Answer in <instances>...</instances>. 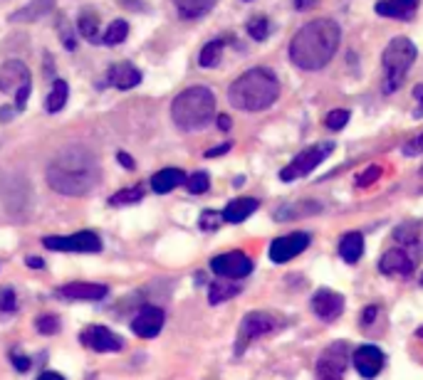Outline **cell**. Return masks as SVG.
Here are the masks:
<instances>
[{
    "instance_id": "cell-1",
    "label": "cell",
    "mask_w": 423,
    "mask_h": 380,
    "mask_svg": "<svg viewBox=\"0 0 423 380\" xmlns=\"http://www.w3.org/2000/svg\"><path fill=\"white\" fill-rule=\"evenodd\" d=\"M99 183L97 156L87 146H67L47 165V185L69 197L87 195Z\"/></svg>"
},
{
    "instance_id": "cell-2",
    "label": "cell",
    "mask_w": 423,
    "mask_h": 380,
    "mask_svg": "<svg viewBox=\"0 0 423 380\" xmlns=\"http://www.w3.org/2000/svg\"><path fill=\"white\" fill-rule=\"evenodd\" d=\"M342 40L339 25L332 18H319L302 25L290 42V60L304 72H317L332 62Z\"/></svg>"
},
{
    "instance_id": "cell-3",
    "label": "cell",
    "mask_w": 423,
    "mask_h": 380,
    "mask_svg": "<svg viewBox=\"0 0 423 380\" xmlns=\"http://www.w3.org/2000/svg\"><path fill=\"white\" fill-rule=\"evenodd\" d=\"M280 96V82L275 72L265 67H253L243 72L228 89V101L240 111H265Z\"/></svg>"
},
{
    "instance_id": "cell-4",
    "label": "cell",
    "mask_w": 423,
    "mask_h": 380,
    "mask_svg": "<svg viewBox=\"0 0 423 380\" xmlns=\"http://www.w3.org/2000/svg\"><path fill=\"white\" fill-rule=\"evenodd\" d=\"M174 124L184 131H201L216 116V96L208 87H189L171 101Z\"/></svg>"
},
{
    "instance_id": "cell-5",
    "label": "cell",
    "mask_w": 423,
    "mask_h": 380,
    "mask_svg": "<svg viewBox=\"0 0 423 380\" xmlns=\"http://www.w3.org/2000/svg\"><path fill=\"white\" fill-rule=\"evenodd\" d=\"M416 62V45L409 37H394L387 47H384L382 64H384V82L382 92L394 94L396 89L404 84V77Z\"/></svg>"
},
{
    "instance_id": "cell-6",
    "label": "cell",
    "mask_w": 423,
    "mask_h": 380,
    "mask_svg": "<svg viewBox=\"0 0 423 380\" xmlns=\"http://www.w3.org/2000/svg\"><path fill=\"white\" fill-rule=\"evenodd\" d=\"M332 151H334V143L332 141L314 143V146L304 148V151H299L297 156L292 158L290 165H285V168L280 170V180L282 183H292V180L302 178V175H309Z\"/></svg>"
},
{
    "instance_id": "cell-7",
    "label": "cell",
    "mask_w": 423,
    "mask_h": 380,
    "mask_svg": "<svg viewBox=\"0 0 423 380\" xmlns=\"http://www.w3.org/2000/svg\"><path fill=\"white\" fill-rule=\"evenodd\" d=\"M349 349L344 341H334L317 358V380H344Z\"/></svg>"
},
{
    "instance_id": "cell-8",
    "label": "cell",
    "mask_w": 423,
    "mask_h": 380,
    "mask_svg": "<svg viewBox=\"0 0 423 380\" xmlns=\"http://www.w3.org/2000/svg\"><path fill=\"white\" fill-rule=\"evenodd\" d=\"M47 250H55V252H99L101 250V240L99 235H94L92 230H82V232L67 235V237H60V235H52V237L42 240Z\"/></svg>"
},
{
    "instance_id": "cell-9",
    "label": "cell",
    "mask_w": 423,
    "mask_h": 380,
    "mask_svg": "<svg viewBox=\"0 0 423 380\" xmlns=\"http://www.w3.org/2000/svg\"><path fill=\"white\" fill-rule=\"evenodd\" d=\"M211 269L218 274V279H245L253 272V260L245 252L235 250V252H223L211 260Z\"/></svg>"
},
{
    "instance_id": "cell-10",
    "label": "cell",
    "mask_w": 423,
    "mask_h": 380,
    "mask_svg": "<svg viewBox=\"0 0 423 380\" xmlns=\"http://www.w3.org/2000/svg\"><path fill=\"white\" fill-rule=\"evenodd\" d=\"M280 326H282V319H277L275 314L250 312L248 317L240 321V346H238V349H243L245 344L260 339V336L272 334V331H277Z\"/></svg>"
},
{
    "instance_id": "cell-11",
    "label": "cell",
    "mask_w": 423,
    "mask_h": 380,
    "mask_svg": "<svg viewBox=\"0 0 423 380\" xmlns=\"http://www.w3.org/2000/svg\"><path fill=\"white\" fill-rule=\"evenodd\" d=\"M309 242H312L309 232H292V235H285V237L272 240L270 260L277 262V265H282V262H290L297 255H302L304 250L309 247Z\"/></svg>"
},
{
    "instance_id": "cell-12",
    "label": "cell",
    "mask_w": 423,
    "mask_h": 380,
    "mask_svg": "<svg viewBox=\"0 0 423 380\" xmlns=\"http://www.w3.org/2000/svg\"><path fill=\"white\" fill-rule=\"evenodd\" d=\"M0 195H3V202L13 215H20L28 207V180L23 175H5L3 178V188H0Z\"/></svg>"
},
{
    "instance_id": "cell-13",
    "label": "cell",
    "mask_w": 423,
    "mask_h": 380,
    "mask_svg": "<svg viewBox=\"0 0 423 380\" xmlns=\"http://www.w3.org/2000/svg\"><path fill=\"white\" fill-rule=\"evenodd\" d=\"M312 312L317 314L319 321H337L344 312V297L334 289H317L312 297Z\"/></svg>"
},
{
    "instance_id": "cell-14",
    "label": "cell",
    "mask_w": 423,
    "mask_h": 380,
    "mask_svg": "<svg viewBox=\"0 0 423 380\" xmlns=\"http://www.w3.org/2000/svg\"><path fill=\"white\" fill-rule=\"evenodd\" d=\"M79 341H82L87 349H92L97 353H109V351L124 349V341H121L111 329H106V326H89V329L79 336Z\"/></svg>"
},
{
    "instance_id": "cell-15",
    "label": "cell",
    "mask_w": 423,
    "mask_h": 380,
    "mask_svg": "<svg viewBox=\"0 0 423 380\" xmlns=\"http://www.w3.org/2000/svg\"><path fill=\"white\" fill-rule=\"evenodd\" d=\"M109 294V287L94 284V282H69L57 289V297L69 299V302H99Z\"/></svg>"
},
{
    "instance_id": "cell-16",
    "label": "cell",
    "mask_w": 423,
    "mask_h": 380,
    "mask_svg": "<svg viewBox=\"0 0 423 380\" xmlns=\"http://www.w3.org/2000/svg\"><path fill=\"white\" fill-rule=\"evenodd\" d=\"M164 312L159 307H144L139 309V314L131 321V331L139 336V339H154L159 336V331L164 329Z\"/></svg>"
},
{
    "instance_id": "cell-17",
    "label": "cell",
    "mask_w": 423,
    "mask_h": 380,
    "mask_svg": "<svg viewBox=\"0 0 423 380\" xmlns=\"http://www.w3.org/2000/svg\"><path fill=\"white\" fill-rule=\"evenodd\" d=\"M25 84H30V69L25 62L10 60L0 67V92L15 94L18 89H23Z\"/></svg>"
},
{
    "instance_id": "cell-18",
    "label": "cell",
    "mask_w": 423,
    "mask_h": 380,
    "mask_svg": "<svg viewBox=\"0 0 423 380\" xmlns=\"http://www.w3.org/2000/svg\"><path fill=\"white\" fill-rule=\"evenodd\" d=\"M352 361L362 378H377L384 368V353L379 346H359Z\"/></svg>"
},
{
    "instance_id": "cell-19",
    "label": "cell",
    "mask_w": 423,
    "mask_h": 380,
    "mask_svg": "<svg viewBox=\"0 0 423 380\" xmlns=\"http://www.w3.org/2000/svg\"><path fill=\"white\" fill-rule=\"evenodd\" d=\"M379 269L382 274H399V277H409L414 272V260L401 250H389L382 255L379 260Z\"/></svg>"
},
{
    "instance_id": "cell-20",
    "label": "cell",
    "mask_w": 423,
    "mask_h": 380,
    "mask_svg": "<svg viewBox=\"0 0 423 380\" xmlns=\"http://www.w3.org/2000/svg\"><path fill=\"white\" fill-rule=\"evenodd\" d=\"M419 8V0H382L377 3V13L384 18H394V20H411Z\"/></svg>"
},
{
    "instance_id": "cell-21",
    "label": "cell",
    "mask_w": 423,
    "mask_h": 380,
    "mask_svg": "<svg viewBox=\"0 0 423 380\" xmlns=\"http://www.w3.org/2000/svg\"><path fill=\"white\" fill-rule=\"evenodd\" d=\"M258 207H260V202L255 200V197H235V200L228 202L226 210H223L221 215H223V220H226V222L238 225V222L248 220V217L253 215Z\"/></svg>"
},
{
    "instance_id": "cell-22",
    "label": "cell",
    "mask_w": 423,
    "mask_h": 380,
    "mask_svg": "<svg viewBox=\"0 0 423 380\" xmlns=\"http://www.w3.org/2000/svg\"><path fill=\"white\" fill-rule=\"evenodd\" d=\"M109 82L114 84L116 89H134L141 82V72L129 62H119L109 69Z\"/></svg>"
},
{
    "instance_id": "cell-23",
    "label": "cell",
    "mask_w": 423,
    "mask_h": 380,
    "mask_svg": "<svg viewBox=\"0 0 423 380\" xmlns=\"http://www.w3.org/2000/svg\"><path fill=\"white\" fill-rule=\"evenodd\" d=\"M52 8H55V0H30L25 8L15 10V13L10 15V20H13V23H35V20L45 18Z\"/></svg>"
},
{
    "instance_id": "cell-24",
    "label": "cell",
    "mask_w": 423,
    "mask_h": 380,
    "mask_svg": "<svg viewBox=\"0 0 423 380\" xmlns=\"http://www.w3.org/2000/svg\"><path fill=\"white\" fill-rule=\"evenodd\" d=\"M181 183H186V173L181 168H164V170H159V173H154V178H151V188L154 192H159V195H166V192L179 188Z\"/></svg>"
},
{
    "instance_id": "cell-25",
    "label": "cell",
    "mask_w": 423,
    "mask_h": 380,
    "mask_svg": "<svg viewBox=\"0 0 423 380\" xmlns=\"http://www.w3.org/2000/svg\"><path fill=\"white\" fill-rule=\"evenodd\" d=\"M364 255V237L359 232H347L339 240V257L347 265H357Z\"/></svg>"
},
{
    "instance_id": "cell-26",
    "label": "cell",
    "mask_w": 423,
    "mask_h": 380,
    "mask_svg": "<svg viewBox=\"0 0 423 380\" xmlns=\"http://www.w3.org/2000/svg\"><path fill=\"white\" fill-rule=\"evenodd\" d=\"M213 5H216V0H176V10H179V15L186 20L203 18Z\"/></svg>"
},
{
    "instance_id": "cell-27",
    "label": "cell",
    "mask_w": 423,
    "mask_h": 380,
    "mask_svg": "<svg viewBox=\"0 0 423 380\" xmlns=\"http://www.w3.org/2000/svg\"><path fill=\"white\" fill-rule=\"evenodd\" d=\"M235 294H240V287L235 284V282L218 279V282H213L211 289H208V302L216 307V304H223V302H228V299H233Z\"/></svg>"
},
{
    "instance_id": "cell-28",
    "label": "cell",
    "mask_w": 423,
    "mask_h": 380,
    "mask_svg": "<svg viewBox=\"0 0 423 380\" xmlns=\"http://www.w3.org/2000/svg\"><path fill=\"white\" fill-rule=\"evenodd\" d=\"M226 37H218V40H211L208 45H203L201 55H198V64L201 67H216L223 57V47H226Z\"/></svg>"
},
{
    "instance_id": "cell-29",
    "label": "cell",
    "mask_w": 423,
    "mask_h": 380,
    "mask_svg": "<svg viewBox=\"0 0 423 380\" xmlns=\"http://www.w3.org/2000/svg\"><path fill=\"white\" fill-rule=\"evenodd\" d=\"M67 96H69L67 82L57 79V82L52 84V92H50V96H47V101H45V109L50 111V114H57V111H62V109H65V104H67Z\"/></svg>"
},
{
    "instance_id": "cell-30",
    "label": "cell",
    "mask_w": 423,
    "mask_h": 380,
    "mask_svg": "<svg viewBox=\"0 0 423 380\" xmlns=\"http://www.w3.org/2000/svg\"><path fill=\"white\" fill-rule=\"evenodd\" d=\"M77 30H79V35H82L87 42H92V45H97V42L101 40V37H99V18H97V15H92V13L79 15Z\"/></svg>"
},
{
    "instance_id": "cell-31",
    "label": "cell",
    "mask_w": 423,
    "mask_h": 380,
    "mask_svg": "<svg viewBox=\"0 0 423 380\" xmlns=\"http://www.w3.org/2000/svg\"><path fill=\"white\" fill-rule=\"evenodd\" d=\"M126 35H129V23H126V20H114V23L106 28L104 35H101V40H104L106 45H121V42L126 40Z\"/></svg>"
},
{
    "instance_id": "cell-32",
    "label": "cell",
    "mask_w": 423,
    "mask_h": 380,
    "mask_svg": "<svg viewBox=\"0 0 423 380\" xmlns=\"http://www.w3.org/2000/svg\"><path fill=\"white\" fill-rule=\"evenodd\" d=\"M245 30H248V35L253 37V40H267V35H270V20L265 18V15H255V18L248 20V25H245Z\"/></svg>"
},
{
    "instance_id": "cell-33",
    "label": "cell",
    "mask_w": 423,
    "mask_h": 380,
    "mask_svg": "<svg viewBox=\"0 0 423 380\" xmlns=\"http://www.w3.org/2000/svg\"><path fill=\"white\" fill-rule=\"evenodd\" d=\"M419 235H421V225L419 222H406V225H401V227L394 230V240H396V242H401V245L416 242V240H419Z\"/></svg>"
},
{
    "instance_id": "cell-34",
    "label": "cell",
    "mask_w": 423,
    "mask_h": 380,
    "mask_svg": "<svg viewBox=\"0 0 423 380\" xmlns=\"http://www.w3.org/2000/svg\"><path fill=\"white\" fill-rule=\"evenodd\" d=\"M141 197H144L141 185H134V188H124V190L114 192L109 202L111 205H131V202H139Z\"/></svg>"
},
{
    "instance_id": "cell-35",
    "label": "cell",
    "mask_w": 423,
    "mask_h": 380,
    "mask_svg": "<svg viewBox=\"0 0 423 380\" xmlns=\"http://www.w3.org/2000/svg\"><path fill=\"white\" fill-rule=\"evenodd\" d=\"M186 188H189V192H194V195H201V192H206L211 188V178H208V173H203V170H196V173H191L189 178H186Z\"/></svg>"
},
{
    "instance_id": "cell-36",
    "label": "cell",
    "mask_w": 423,
    "mask_h": 380,
    "mask_svg": "<svg viewBox=\"0 0 423 380\" xmlns=\"http://www.w3.org/2000/svg\"><path fill=\"white\" fill-rule=\"evenodd\" d=\"M35 329L40 331L42 336H55L60 331V319L55 314H42V317L35 319Z\"/></svg>"
},
{
    "instance_id": "cell-37",
    "label": "cell",
    "mask_w": 423,
    "mask_h": 380,
    "mask_svg": "<svg viewBox=\"0 0 423 380\" xmlns=\"http://www.w3.org/2000/svg\"><path fill=\"white\" fill-rule=\"evenodd\" d=\"M349 111L347 109H334V111H329L327 114V119H324V126L329 128V131H342L347 124H349Z\"/></svg>"
},
{
    "instance_id": "cell-38",
    "label": "cell",
    "mask_w": 423,
    "mask_h": 380,
    "mask_svg": "<svg viewBox=\"0 0 423 380\" xmlns=\"http://www.w3.org/2000/svg\"><path fill=\"white\" fill-rule=\"evenodd\" d=\"M379 175H382V165H369L367 170H362V173L357 175V188H367V185L377 183Z\"/></svg>"
},
{
    "instance_id": "cell-39",
    "label": "cell",
    "mask_w": 423,
    "mask_h": 380,
    "mask_svg": "<svg viewBox=\"0 0 423 380\" xmlns=\"http://www.w3.org/2000/svg\"><path fill=\"white\" fill-rule=\"evenodd\" d=\"M15 307H18V297L10 287L0 289V312L3 314H13Z\"/></svg>"
},
{
    "instance_id": "cell-40",
    "label": "cell",
    "mask_w": 423,
    "mask_h": 380,
    "mask_svg": "<svg viewBox=\"0 0 423 380\" xmlns=\"http://www.w3.org/2000/svg\"><path fill=\"white\" fill-rule=\"evenodd\" d=\"M221 220H223V215L221 212H216V210H206L201 215V220H198V225H201V230H218V225H221Z\"/></svg>"
},
{
    "instance_id": "cell-41",
    "label": "cell",
    "mask_w": 423,
    "mask_h": 380,
    "mask_svg": "<svg viewBox=\"0 0 423 380\" xmlns=\"http://www.w3.org/2000/svg\"><path fill=\"white\" fill-rule=\"evenodd\" d=\"M401 153H404V156H419V153H423V133L414 136L411 141H406L404 146H401Z\"/></svg>"
},
{
    "instance_id": "cell-42",
    "label": "cell",
    "mask_w": 423,
    "mask_h": 380,
    "mask_svg": "<svg viewBox=\"0 0 423 380\" xmlns=\"http://www.w3.org/2000/svg\"><path fill=\"white\" fill-rule=\"evenodd\" d=\"M30 89H33V84H25L23 89H18V92H15V109H25V104H28V96H30Z\"/></svg>"
},
{
    "instance_id": "cell-43",
    "label": "cell",
    "mask_w": 423,
    "mask_h": 380,
    "mask_svg": "<svg viewBox=\"0 0 423 380\" xmlns=\"http://www.w3.org/2000/svg\"><path fill=\"white\" fill-rule=\"evenodd\" d=\"M10 361H13V366L18 368L20 373H25V371H30V358L28 356H23V353H13V356H10Z\"/></svg>"
},
{
    "instance_id": "cell-44",
    "label": "cell",
    "mask_w": 423,
    "mask_h": 380,
    "mask_svg": "<svg viewBox=\"0 0 423 380\" xmlns=\"http://www.w3.org/2000/svg\"><path fill=\"white\" fill-rule=\"evenodd\" d=\"M377 314H379V307L364 309V312H362V324H372V321L377 319Z\"/></svg>"
},
{
    "instance_id": "cell-45",
    "label": "cell",
    "mask_w": 423,
    "mask_h": 380,
    "mask_svg": "<svg viewBox=\"0 0 423 380\" xmlns=\"http://www.w3.org/2000/svg\"><path fill=\"white\" fill-rule=\"evenodd\" d=\"M116 160H119V163L124 165L126 170H131V168H134V158H131L126 151H119V153H116Z\"/></svg>"
},
{
    "instance_id": "cell-46",
    "label": "cell",
    "mask_w": 423,
    "mask_h": 380,
    "mask_svg": "<svg viewBox=\"0 0 423 380\" xmlns=\"http://www.w3.org/2000/svg\"><path fill=\"white\" fill-rule=\"evenodd\" d=\"M228 151H230V143H223V146H218V148H211L206 156L208 158H216V156H223V153H228Z\"/></svg>"
},
{
    "instance_id": "cell-47",
    "label": "cell",
    "mask_w": 423,
    "mask_h": 380,
    "mask_svg": "<svg viewBox=\"0 0 423 380\" xmlns=\"http://www.w3.org/2000/svg\"><path fill=\"white\" fill-rule=\"evenodd\" d=\"M319 0H294V8L297 10H309V8H314Z\"/></svg>"
},
{
    "instance_id": "cell-48",
    "label": "cell",
    "mask_w": 423,
    "mask_h": 380,
    "mask_svg": "<svg viewBox=\"0 0 423 380\" xmlns=\"http://www.w3.org/2000/svg\"><path fill=\"white\" fill-rule=\"evenodd\" d=\"M28 267H33V269H42L45 262H42L40 257H28Z\"/></svg>"
},
{
    "instance_id": "cell-49",
    "label": "cell",
    "mask_w": 423,
    "mask_h": 380,
    "mask_svg": "<svg viewBox=\"0 0 423 380\" xmlns=\"http://www.w3.org/2000/svg\"><path fill=\"white\" fill-rule=\"evenodd\" d=\"M40 380H65L60 376V373H55V371H47V373H42Z\"/></svg>"
},
{
    "instance_id": "cell-50",
    "label": "cell",
    "mask_w": 423,
    "mask_h": 380,
    "mask_svg": "<svg viewBox=\"0 0 423 380\" xmlns=\"http://www.w3.org/2000/svg\"><path fill=\"white\" fill-rule=\"evenodd\" d=\"M218 126H221L223 131H228V128H230V119L226 114H218Z\"/></svg>"
},
{
    "instance_id": "cell-51",
    "label": "cell",
    "mask_w": 423,
    "mask_h": 380,
    "mask_svg": "<svg viewBox=\"0 0 423 380\" xmlns=\"http://www.w3.org/2000/svg\"><path fill=\"white\" fill-rule=\"evenodd\" d=\"M0 116H3V121H10L13 119V109H10V106H3V109H0Z\"/></svg>"
},
{
    "instance_id": "cell-52",
    "label": "cell",
    "mask_w": 423,
    "mask_h": 380,
    "mask_svg": "<svg viewBox=\"0 0 423 380\" xmlns=\"http://www.w3.org/2000/svg\"><path fill=\"white\" fill-rule=\"evenodd\" d=\"M416 101H419V106H416L414 116H416V119H423V96H421V99H416Z\"/></svg>"
},
{
    "instance_id": "cell-53",
    "label": "cell",
    "mask_w": 423,
    "mask_h": 380,
    "mask_svg": "<svg viewBox=\"0 0 423 380\" xmlns=\"http://www.w3.org/2000/svg\"><path fill=\"white\" fill-rule=\"evenodd\" d=\"M416 336H419V339H423V326H421L419 331H416Z\"/></svg>"
},
{
    "instance_id": "cell-54",
    "label": "cell",
    "mask_w": 423,
    "mask_h": 380,
    "mask_svg": "<svg viewBox=\"0 0 423 380\" xmlns=\"http://www.w3.org/2000/svg\"><path fill=\"white\" fill-rule=\"evenodd\" d=\"M421 284H423V277H421Z\"/></svg>"
},
{
    "instance_id": "cell-55",
    "label": "cell",
    "mask_w": 423,
    "mask_h": 380,
    "mask_svg": "<svg viewBox=\"0 0 423 380\" xmlns=\"http://www.w3.org/2000/svg\"><path fill=\"white\" fill-rule=\"evenodd\" d=\"M245 3H250V0H245Z\"/></svg>"
},
{
    "instance_id": "cell-56",
    "label": "cell",
    "mask_w": 423,
    "mask_h": 380,
    "mask_svg": "<svg viewBox=\"0 0 423 380\" xmlns=\"http://www.w3.org/2000/svg\"><path fill=\"white\" fill-rule=\"evenodd\" d=\"M421 173H423V168H421Z\"/></svg>"
}]
</instances>
